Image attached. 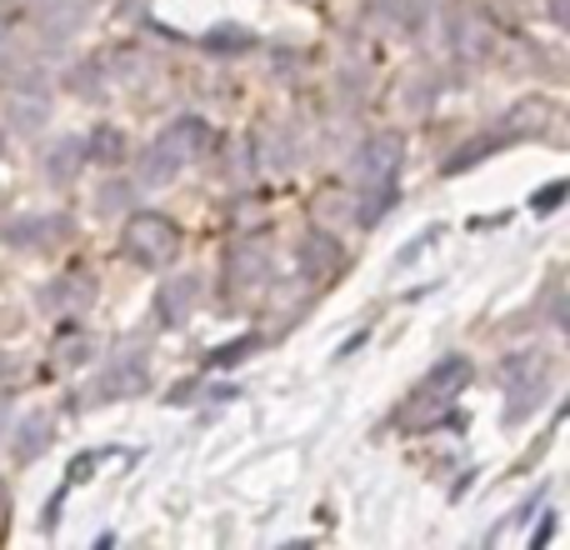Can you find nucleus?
Here are the masks:
<instances>
[{"instance_id": "nucleus-10", "label": "nucleus", "mask_w": 570, "mask_h": 550, "mask_svg": "<svg viewBox=\"0 0 570 550\" xmlns=\"http://www.w3.org/2000/svg\"><path fill=\"white\" fill-rule=\"evenodd\" d=\"M0 511H6V491H0Z\"/></svg>"}, {"instance_id": "nucleus-9", "label": "nucleus", "mask_w": 570, "mask_h": 550, "mask_svg": "<svg viewBox=\"0 0 570 550\" xmlns=\"http://www.w3.org/2000/svg\"><path fill=\"white\" fill-rule=\"evenodd\" d=\"M551 16H556V26H566V0H551Z\"/></svg>"}, {"instance_id": "nucleus-2", "label": "nucleus", "mask_w": 570, "mask_h": 550, "mask_svg": "<svg viewBox=\"0 0 570 550\" xmlns=\"http://www.w3.org/2000/svg\"><path fill=\"white\" fill-rule=\"evenodd\" d=\"M126 256L146 271L170 266V256L180 251V226L170 216H156V210H140V216L126 220Z\"/></svg>"}, {"instance_id": "nucleus-7", "label": "nucleus", "mask_w": 570, "mask_h": 550, "mask_svg": "<svg viewBox=\"0 0 570 550\" xmlns=\"http://www.w3.org/2000/svg\"><path fill=\"white\" fill-rule=\"evenodd\" d=\"M90 156H96V160H120V156H126L120 130H96V136H90Z\"/></svg>"}, {"instance_id": "nucleus-4", "label": "nucleus", "mask_w": 570, "mask_h": 550, "mask_svg": "<svg viewBox=\"0 0 570 550\" xmlns=\"http://www.w3.org/2000/svg\"><path fill=\"white\" fill-rule=\"evenodd\" d=\"M401 160H405L401 136H375V140H365V150H361V160H355V170H361V180H365L371 190H391V180H395V170H401Z\"/></svg>"}, {"instance_id": "nucleus-5", "label": "nucleus", "mask_w": 570, "mask_h": 550, "mask_svg": "<svg viewBox=\"0 0 570 550\" xmlns=\"http://www.w3.org/2000/svg\"><path fill=\"white\" fill-rule=\"evenodd\" d=\"M546 361H515L511 365V421H521L525 411L541 405V391H546Z\"/></svg>"}, {"instance_id": "nucleus-1", "label": "nucleus", "mask_w": 570, "mask_h": 550, "mask_svg": "<svg viewBox=\"0 0 570 550\" xmlns=\"http://www.w3.org/2000/svg\"><path fill=\"white\" fill-rule=\"evenodd\" d=\"M465 385H471V361H461V355L441 361L421 385H415L411 405H405V421H411V425H431V421H441V415L451 411V401L465 391Z\"/></svg>"}, {"instance_id": "nucleus-11", "label": "nucleus", "mask_w": 570, "mask_h": 550, "mask_svg": "<svg viewBox=\"0 0 570 550\" xmlns=\"http://www.w3.org/2000/svg\"><path fill=\"white\" fill-rule=\"evenodd\" d=\"M0 150H6V136H0Z\"/></svg>"}, {"instance_id": "nucleus-8", "label": "nucleus", "mask_w": 570, "mask_h": 550, "mask_svg": "<svg viewBox=\"0 0 570 550\" xmlns=\"http://www.w3.org/2000/svg\"><path fill=\"white\" fill-rule=\"evenodd\" d=\"M561 190H566V186H551V190H546V196H541V210H551L556 200H561Z\"/></svg>"}, {"instance_id": "nucleus-6", "label": "nucleus", "mask_w": 570, "mask_h": 550, "mask_svg": "<svg viewBox=\"0 0 570 550\" xmlns=\"http://www.w3.org/2000/svg\"><path fill=\"white\" fill-rule=\"evenodd\" d=\"M341 266H345V256H341V246H335L331 236L315 230V236L301 240V271L311 275V281H325V275H335Z\"/></svg>"}, {"instance_id": "nucleus-3", "label": "nucleus", "mask_w": 570, "mask_h": 550, "mask_svg": "<svg viewBox=\"0 0 570 550\" xmlns=\"http://www.w3.org/2000/svg\"><path fill=\"white\" fill-rule=\"evenodd\" d=\"M210 146H216V130H210V126H200V120H176V126L156 140V150H150L146 176L150 180H170L180 166H186V160L206 156Z\"/></svg>"}]
</instances>
